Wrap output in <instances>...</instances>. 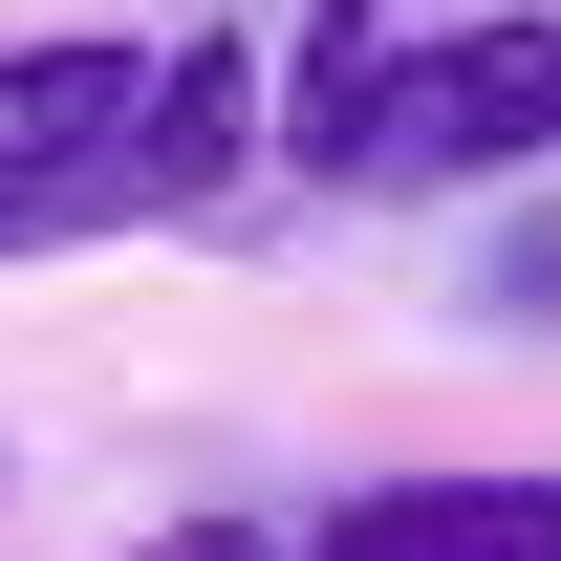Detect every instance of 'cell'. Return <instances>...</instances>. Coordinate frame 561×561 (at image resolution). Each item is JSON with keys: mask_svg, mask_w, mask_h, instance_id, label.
I'll use <instances>...</instances> for the list:
<instances>
[{"mask_svg": "<svg viewBox=\"0 0 561 561\" xmlns=\"http://www.w3.org/2000/svg\"><path fill=\"white\" fill-rule=\"evenodd\" d=\"M151 66H173V44H108V22L0 44V260H22V238H108V173H130V130H151Z\"/></svg>", "mask_w": 561, "mask_h": 561, "instance_id": "cell-1", "label": "cell"}, {"mask_svg": "<svg viewBox=\"0 0 561 561\" xmlns=\"http://www.w3.org/2000/svg\"><path fill=\"white\" fill-rule=\"evenodd\" d=\"M302 561H561V476H367Z\"/></svg>", "mask_w": 561, "mask_h": 561, "instance_id": "cell-2", "label": "cell"}, {"mask_svg": "<svg viewBox=\"0 0 561 561\" xmlns=\"http://www.w3.org/2000/svg\"><path fill=\"white\" fill-rule=\"evenodd\" d=\"M151 561H280V540H238V518H173V540H151Z\"/></svg>", "mask_w": 561, "mask_h": 561, "instance_id": "cell-3", "label": "cell"}]
</instances>
